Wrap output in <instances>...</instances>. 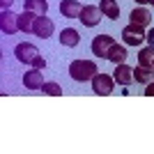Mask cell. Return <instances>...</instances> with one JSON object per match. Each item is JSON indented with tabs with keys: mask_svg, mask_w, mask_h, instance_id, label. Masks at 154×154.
<instances>
[{
	"mask_svg": "<svg viewBox=\"0 0 154 154\" xmlns=\"http://www.w3.org/2000/svg\"><path fill=\"white\" fill-rule=\"evenodd\" d=\"M53 30H55V26H53V21L48 19V16H37L35 19V28H32V35H37L39 39H48L53 35Z\"/></svg>",
	"mask_w": 154,
	"mask_h": 154,
	"instance_id": "cell-8",
	"label": "cell"
},
{
	"mask_svg": "<svg viewBox=\"0 0 154 154\" xmlns=\"http://www.w3.org/2000/svg\"><path fill=\"white\" fill-rule=\"evenodd\" d=\"M115 44V39L110 37V35H97L94 39H92V53H94L97 58H108V51H110V46Z\"/></svg>",
	"mask_w": 154,
	"mask_h": 154,
	"instance_id": "cell-6",
	"label": "cell"
},
{
	"mask_svg": "<svg viewBox=\"0 0 154 154\" xmlns=\"http://www.w3.org/2000/svg\"><path fill=\"white\" fill-rule=\"evenodd\" d=\"M113 90H115V78L103 74V71H97L94 78H92V92L99 97H108Z\"/></svg>",
	"mask_w": 154,
	"mask_h": 154,
	"instance_id": "cell-3",
	"label": "cell"
},
{
	"mask_svg": "<svg viewBox=\"0 0 154 154\" xmlns=\"http://www.w3.org/2000/svg\"><path fill=\"white\" fill-rule=\"evenodd\" d=\"M145 97H154V81L147 83V90H145Z\"/></svg>",
	"mask_w": 154,
	"mask_h": 154,
	"instance_id": "cell-22",
	"label": "cell"
},
{
	"mask_svg": "<svg viewBox=\"0 0 154 154\" xmlns=\"http://www.w3.org/2000/svg\"><path fill=\"white\" fill-rule=\"evenodd\" d=\"M23 9L37 14V16H44V14H48V2H46V0H26V2H23Z\"/></svg>",
	"mask_w": 154,
	"mask_h": 154,
	"instance_id": "cell-17",
	"label": "cell"
},
{
	"mask_svg": "<svg viewBox=\"0 0 154 154\" xmlns=\"http://www.w3.org/2000/svg\"><path fill=\"white\" fill-rule=\"evenodd\" d=\"M39 92H44V94H51V97H62V88H60L55 81H46L44 85H42V90Z\"/></svg>",
	"mask_w": 154,
	"mask_h": 154,
	"instance_id": "cell-20",
	"label": "cell"
},
{
	"mask_svg": "<svg viewBox=\"0 0 154 154\" xmlns=\"http://www.w3.org/2000/svg\"><path fill=\"white\" fill-rule=\"evenodd\" d=\"M14 55H16V60L21 64H32V60L39 55V48L35 44H30V42H21V44L14 46Z\"/></svg>",
	"mask_w": 154,
	"mask_h": 154,
	"instance_id": "cell-4",
	"label": "cell"
},
{
	"mask_svg": "<svg viewBox=\"0 0 154 154\" xmlns=\"http://www.w3.org/2000/svg\"><path fill=\"white\" fill-rule=\"evenodd\" d=\"M30 67H35V69H46V60L42 58V55H37V58L32 60V64Z\"/></svg>",
	"mask_w": 154,
	"mask_h": 154,
	"instance_id": "cell-21",
	"label": "cell"
},
{
	"mask_svg": "<svg viewBox=\"0 0 154 154\" xmlns=\"http://www.w3.org/2000/svg\"><path fill=\"white\" fill-rule=\"evenodd\" d=\"M145 39L149 42V46H154V30H149V32H147V37H145Z\"/></svg>",
	"mask_w": 154,
	"mask_h": 154,
	"instance_id": "cell-24",
	"label": "cell"
},
{
	"mask_svg": "<svg viewBox=\"0 0 154 154\" xmlns=\"http://www.w3.org/2000/svg\"><path fill=\"white\" fill-rule=\"evenodd\" d=\"M81 9H83V5L78 0H62L60 2V14H62L64 19H78Z\"/></svg>",
	"mask_w": 154,
	"mask_h": 154,
	"instance_id": "cell-11",
	"label": "cell"
},
{
	"mask_svg": "<svg viewBox=\"0 0 154 154\" xmlns=\"http://www.w3.org/2000/svg\"><path fill=\"white\" fill-rule=\"evenodd\" d=\"M99 9H101V14L108 16L110 21L120 19V5H117V0H101V2H99Z\"/></svg>",
	"mask_w": 154,
	"mask_h": 154,
	"instance_id": "cell-14",
	"label": "cell"
},
{
	"mask_svg": "<svg viewBox=\"0 0 154 154\" xmlns=\"http://www.w3.org/2000/svg\"><path fill=\"white\" fill-rule=\"evenodd\" d=\"M35 19H37V14L28 12V9H23V14H19V30L21 32H32V28H35Z\"/></svg>",
	"mask_w": 154,
	"mask_h": 154,
	"instance_id": "cell-18",
	"label": "cell"
},
{
	"mask_svg": "<svg viewBox=\"0 0 154 154\" xmlns=\"http://www.w3.org/2000/svg\"><path fill=\"white\" fill-rule=\"evenodd\" d=\"M149 5H152V7H154V0H149Z\"/></svg>",
	"mask_w": 154,
	"mask_h": 154,
	"instance_id": "cell-26",
	"label": "cell"
},
{
	"mask_svg": "<svg viewBox=\"0 0 154 154\" xmlns=\"http://www.w3.org/2000/svg\"><path fill=\"white\" fill-rule=\"evenodd\" d=\"M129 19H131V23H138V26L147 28L149 23H152V14H149L145 7H136V9H131Z\"/></svg>",
	"mask_w": 154,
	"mask_h": 154,
	"instance_id": "cell-13",
	"label": "cell"
},
{
	"mask_svg": "<svg viewBox=\"0 0 154 154\" xmlns=\"http://www.w3.org/2000/svg\"><path fill=\"white\" fill-rule=\"evenodd\" d=\"M127 55H129V53H127V44H117V42H115V44L110 46L108 58H106V60H110L113 64H120V62L127 60Z\"/></svg>",
	"mask_w": 154,
	"mask_h": 154,
	"instance_id": "cell-16",
	"label": "cell"
},
{
	"mask_svg": "<svg viewBox=\"0 0 154 154\" xmlns=\"http://www.w3.org/2000/svg\"><path fill=\"white\" fill-rule=\"evenodd\" d=\"M0 30H2V35H14L19 30V14H14L12 9H2V14H0Z\"/></svg>",
	"mask_w": 154,
	"mask_h": 154,
	"instance_id": "cell-7",
	"label": "cell"
},
{
	"mask_svg": "<svg viewBox=\"0 0 154 154\" xmlns=\"http://www.w3.org/2000/svg\"><path fill=\"white\" fill-rule=\"evenodd\" d=\"M134 78H136V83L147 85V83H152V78H154V69L152 67H145V64H136L134 67Z\"/></svg>",
	"mask_w": 154,
	"mask_h": 154,
	"instance_id": "cell-15",
	"label": "cell"
},
{
	"mask_svg": "<svg viewBox=\"0 0 154 154\" xmlns=\"http://www.w3.org/2000/svg\"><path fill=\"white\" fill-rule=\"evenodd\" d=\"M152 69H154V60H152Z\"/></svg>",
	"mask_w": 154,
	"mask_h": 154,
	"instance_id": "cell-27",
	"label": "cell"
},
{
	"mask_svg": "<svg viewBox=\"0 0 154 154\" xmlns=\"http://www.w3.org/2000/svg\"><path fill=\"white\" fill-rule=\"evenodd\" d=\"M60 44L67 46V48H74V46L81 44V35H78L76 28H64L62 32H60Z\"/></svg>",
	"mask_w": 154,
	"mask_h": 154,
	"instance_id": "cell-12",
	"label": "cell"
},
{
	"mask_svg": "<svg viewBox=\"0 0 154 154\" xmlns=\"http://www.w3.org/2000/svg\"><path fill=\"white\" fill-rule=\"evenodd\" d=\"M23 85H26L28 90H42V85H44L42 69H35V67H32L30 71H26V74H23Z\"/></svg>",
	"mask_w": 154,
	"mask_h": 154,
	"instance_id": "cell-10",
	"label": "cell"
},
{
	"mask_svg": "<svg viewBox=\"0 0 154 154\" xmlns=\"http://www.w3.org/2000/svg\"><path fill=\"white\" fill-rule=\"evenodd\" d=\"M101 9H99V5H83V9H81V23H83L85 28H94L99 26V21H101Z\"/></svg>",
	"mask_w": 154,
	"mask_h": 154,
	"instance_id": "cell-5",
	"label": "cell"
},
{
	"mask_svg": "<svg viewBox=\"0 0 154 154\" xmlns=\"http://www.w3.org/2000/svg\"><path fill=\"white\" fill-rule=\"evenodd\" d=\"M12 2H14V0H0V5H2V9H9V7H12Z\"/></svg>",
	"mask_w": 154,
	"mask_h": 154,
	"instance_id": "cell-23",
	"label": "cell"
},
{
	"mask_svg": "<svg viewBox=\"0 0 154 154\" xmlns=\"http://www.w3.org/2000/svg\"><path fill=\"white\" fill-rule=\"evenodd\" d=\"M113 78H115V83H120V85H131L136 81L134 78V69L129 67V64H124V62H120V64H115V74H113Z\"/></svg>",
	"mask_w": 154,
	"mask_h": 154,
	"instance_id": "cell-9",
	"label": "cell"
},
{
	"mask_svg": "<svg viewBox=\"0 0 154 154\" xmlns=\"http://www.w3.org/2000/svg\"><path fill=\"white\" fill-rule=\"evenodd\" d=\"M154 60V46H145L138 51V64H145V67H152Z\"/></svg>",
	"mask_w": 154,
	"mask_h": 154,
	"instance_id": "cell-19",
	"label": "cell"
},
{
	"mask_svg": "<svg viewBox=\"0 0 154 154\" xmlns=\"http://www.w3.org/2000/svg\"><path fill=\"white\" fill-rule=\"evenodd\" d=\"M136 2H138V5H145V2H149V0H136Z\"/></svg>",
	"mask_w": 154,
	"mask_h": 154,
	"instance_id": "cell-25",
	"label": "cell"
},
{
	"mask_svg": "<svg viewBox=\"0 0 154 154\" xmlns=\"http://www.w3.org/2000/svg\"><path fill=\"white\" fill-rule=\"evenodd\" d=\"M99 71L94 60H71L69 62V76L76 83H88L94 78V74Z\"/></svg>",
	"mask_w": 154,
	"mask_h": 154,
	"instance_id": "cell-1",
	"label": "cell"
},
{
	"mask_svg": "<svg viewBox=\"0 0 154 154\" xmlns=\"http://www.w3.org/2000/svg\"><path fill=\"white\" fill-rule=\"evenodd\" d=\"M145 37H147V32H145L143 26H138V23H131V21H129L127 26L122 28V42L127 46H140L143 42H145Z\"/></svg>",
	"mask_w": 154,
	"mask_h": 154,
	"instance_id": "cell-2",
	"label": "cell"
}]
</instances>
